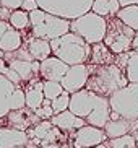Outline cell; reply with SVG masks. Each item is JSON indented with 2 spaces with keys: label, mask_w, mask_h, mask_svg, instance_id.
<instances>
[{
  "label": "cell",
  "mask_w": 138,
  "mask_h": 148,
  "mask_svg": "<svg viewBox=\"0 0 138 148\" xmlns=\"http://www.w3.org/2000/svg\"><path fill=\"white\" fill-rule=\"evenodd\" d=\"M128 83L130 82L127 78V75L117 64L89 65V78L86 83V90H89V91L111 98L115 91L127 86Z\"/></svg>",
  "instance_id": "1"
},
{
  "label": "cell",
  "mask_w": 138,
  "mask_h": 148,
  "mask_svg": "<svg viewBox=\"0 0 138 148\" xmlns=\"http://www.w3.org/2000/svg\"><path fill=\"white\" fill-rule=\"evenodd\" d=\"M52 56L59 57L68 65L86 64L91 57V44H88L81 36L70 31L67 34L51 41Z\"/></svg>",
  "instance_id": "2"
},
{
  "label": "cell",
  "mask_w": 138,
  "mask_h": 148,
  "mask_svg": "<svg viewBox=\"0 0 138 148\" xmlns=\"http://www.w3.org/2000/svg\"><path fill=\"white\" fill-rule=\"evenodd\" d=\"M29 18H31V34L36 36V38L54 41L57 38L70 33V20L47 13L41 8L29 12Z\"/></svg>",
  "instance_id": "3"
},
{
  "label": "cell",
  "mask_w": 138,
  "mask_h": 148,
  "mask_svg": "<svg viewBox=\"0 0 138 148\" xmlns=\"http://www.w3.org/2000/svg\"><path fill=\"white\" fill-rule=\"evenodd\" d=\"M70 31L81 36L88 44L102 42L107 33V20L94 12H88L81 16L70 20Z\"/></svg>",
  "instance_id": "4"
},
{
  "label": "cell",
  "mask_w": 138,
  "mask_h": 148,
  "mask_svg": "<svg viewBox=\"0 0 138 148\" xmlns=\"http://www.w3.org/2000/svg\"><path fill=\"white\" fill-rule=\"evenodd\" d=\"M137 36V31L133 28L127 26L120 18L111 16L107 20V33L104 38V44L107 46L114 54H124L132 49V41Z\"/></svg>",
  "instance_id": "5"
},
{
  "label": "cell",
  "mask_w": 138,
  "mask_h": 148,
  "mask_svg": "<svg viewBox=\"0 0 138 148\" xmlns=\"http://www.w3.org/2000/svg\"><path fill=\"white\" fill-rule=\"evenodd\" d=\"M94 0H38L39 8L65 20H75L91 12Z\"/></svg>",
  "instance_id": "6"
},
{
  "label": "cell",
  "mask_w": 138,
  "mask_h": 148,
  "mask_svg": "<svg viewBox=\"0 0 138 148\" xmlns=\"http://www.w3.org/2000/svg\"><path fill=\"white\" fill-rule=\"evenodd\" d=\"M111 109L120 117L128 121H138V83H128L120 88L111 98Z\"/></svg>",
  "instance_id": "7"
},
{
  "label": "cell",
  "mask_w": 138,
  "mask_h": 148,
  "mask_svg": "<svg viewBox=\"0 0 138 148\" xmlns=\"http://www.w3.org/2000/svg\"><path fill=\"white\" fill-rule=\"evenodd\" d=\"M106 99H107L106 96H101L94 91H89L86 88H83V90H80V91L72 95L68 109L73 114H77V116H80V117H83V119H86L88 116Z\"/></svg>",
  "instance_id": "8"
},
{
  "label": "cell",
  "mask_w": 138,
  "mask_h": 148,
  "mask_svg": "<svg viewBox=\"0 0 138 148\" xmlns=\"http://www.w3.org/2000/svg\"><path fill=\"white\" fill-rule=\"evenodd\" d=\"M107 134L104 129H99V127L94 125H83L81 129L75 130L73 134V140H72V145L75 148H94L98 145L107 142Z\"/></svg>",
  "instance_id": "9"
},
{
  "label": "cell",
  "mask_w": 138,
  "mask_h": 148,
  "mask_svg": "<svg viewBox=\"0 0 138 148\" xmlns=\"http://www.w3.org/2000/svg\"><path fill=\"white\" fill-rule=\"evenodd\" d=\"M88 78H89V65L86 64H78V65H70L68 72L62 78V86L65 91L70 95L80 91L83 88H86Z\"/></svg>",
  "instance_id": "10"
},
{
  "label": "cell",
  "mask_w": 138,
  "mask_h": 148,
  "mask_svg": "<svg viewBox=\"0 0 138 148\" xmlns=\"http://www.w3.org/2000/svg\"><path fill=\"white\" fill-rule=\"evenodd\" d=\"M7 122H8V127H13V129H18V130H25L28 132L31 127H34L36 124L42 121L38 114L29 109L28 106L21 109H16V111H10L8 116H7Z\"/></svg>",
  "instance_id": "11"
},
{
  "label": "cell",
  "mask_w": 138,
  "mask_h": 148,
  "mask_svg": "<svg viewBox=\"0 0 138 148\" xmlns=\"http://www.w3.org/2000/svg\"><path fill=\"white\" fill-rule=\"evenodd\" d=\"M70 65L65 64L62 59L55 56L47 57L46 60L41 62V78L42 80H52V82H62V78L65 77V73L68 72Z\"/></svg>",
  "instance_id": "12"
},
{
  "label": "cell",
  "mask_w": 138,
  "mask_h": 148,
  "mask_svg": "<svg viewBox=\"0 0 138 148\" xmlns=\"http://www.w3.org/2000/svg\"><path fill=\"white\" fill-rule=\"evenodd\" d=\"M51 122L64 132H75V130L81 129L83 125L88 124L86 119H83V117H80V116H77V114H73L70 109H67L64 112L54 114V117L51 119Z\"/></svg>",
  "instance_id": "13"
},
{
  "label": "cell",
  "mask_w": 138,
  "mask_h": 148,
  "mask_svg": "<svg viewBox=\"0 0 138 148\" xmlns=\"http://www.w3.org/2000/svg\"><path fill=\"white\" fill-rule=\"evenodd\" d=\"M29 137L25 130H18L13 127H0V148H16L26 147Z\"/></svg>",
  "instance_id": "14"
},
{
  "label": "cell",
  "mask_w": 138,
  "mask_h": 148,
  "mask_svg": "<svg viewBox=\"0 0 138 148\" xmlns=\"http://www.w3.org/2000/svg\"><path fill=\"white\" fill-rule=\"evenodd\" d=\"M138 129V121H128V119H111V121L106 124L104 130L107 134V138H117V137H122V135L127 134H133Z\"/></svg>",
  "instance_id": "15"
},
{
  "label": "cell",
  "mask_w": 138,
  "mask_h": 148,
  "mask_svg": "<svg viewBox=\"0 0 138 148\" xmlns=\"http://www.w3.org/2000/svg\"><path fill=\"white\" fill-rule=\"evenodd\" d=\"M25 93H26V106L28 108L33 109V111L41 108L44 99H46V96H44V80L41 82L38 77L29 80V85L25 90Z\"/></svg>",
  "instance_id": "16"
},
{
  "label": "cell",
  "mask_w": 138,
  "mask_h": 148,
  "mask_svg": "<svg viewBox=\"0 0 138 148\" xmlns=\"http://www.w3.org/2000/svg\"><path fill=\"white\" fill-rule=\"evenodd\" d=\"M25 46L28 47V51L31 52V56L34 57V60L42 62L46 60L47 57L52 56V47H51V41L42 39V38H36V36L31 34L28 39H26Z\"/></svg>",
  "instance_id": "17"
},
{
  "label": "cell",
  "mask_w": 138,
  "mask_h": 148,
  "mask_svg": "<svg viewBox=\"0 0 138 148\" xmlns=\"http://www.w3.org/2000/svg\"><path fill=\"white\" fill-rule=\"evenodd\" d=\"M15 90H16V85L10 82L5 75L0 73V119H5L12 111L10 109V99H12V95Z\"/></svg>",
  "instance_id": "18"
},
{
  "label": "cell",
  "mask_w": 138,
  "mask_h": 148,
  "mask_svg": "<svg viewBox=\"0 0 138 148\" xmlns=\"http://www.w3.org/2000/svg\"><path fill=\"white\" fill-rule=\"evenodd\" d=\"M115 54L102 42L93 44L91 46V57H89V65H109L115 62Z\"/></svg>",
  "instance_id": "19"
},
{
  "label": "cell",
  "mask_w": 138,
  "mask_h": 148,
  "mask_svg": "<svg viewBox=\"0 0 138 148\" xmlns=\"http://www.w3.org/2000/svg\"><path fill=\"white\" fill-rule=\"evenodd\" d=\"M111 101H109V98L106 101H102L98 108L93 111V112L89 114L86 117V122L89 124V125H94V127H99V129H104L106 127V124H107L109 121H111Z\"/></svg>",
  "instance_id": "20"
},
{
  "label": "cell",
  "mask_w": 138,
  "mask_h": 148,
  "mask_svg": "<svg viewBox=\"0 0 138 148\" xmlns=\"http://www.w3.org/2000/svg\"><path fill=\"white\" fill-rule=\"evenodd\" d=\"M23 46V36L21 33L15 28H10L3 34L2 41H0V49H3L5 52H13Z\"/></svg>",
  "instance_id": "21"
},
{
  "label": "cell",
  "mask_w": 138,
  "mask_h": 148,
  "mask_svg": "<svg viewBox=\"0 0 138 148\" xmlns=\"http://www.w3.org/2000/svg\"><path fill=\"white\" fill-rule=\"evenodd\" d=\"M120 3H119V0H94L93 2V8L91 12H94V13L101 15V16H115L119 13V10H120Z\"/></svg>",
  "instance_id": "22"
},
{
  "label": "cell",
  "mask_w": 138,
  "mask_h": 148,
  "mask_svg": "<svg viewBox=\"0 0 138 148\" xmlns=\"http://www.w3.org/2000/svg\"><path fill=\"white\" fill-rule=\"evenodd\" d=\"M33 62L34 60H20V59H16V60H8L7 64H8L15 72H18V75L21 77L23 82H29V80H33L34 77H38L36 72H34Z\"/></svg>",
  "instance_id": "23"
},
{
  "label": "cell",
  "mask_w": 138,
  "mask_h": 148,
  "mask_svg": "<svg viewBox=\"0 0 138 148\" xmlns=\"http://www.w3.org/2000/svg\"><path fill=\"white\" fill-rule=\"evenodd\" d=\"M117 16L125 23L127 26L133 28L135 31H138V5H130V7H122L119 10Z\"/></svg>",
  "instance_id": "24"
},
{
  "label": "cell",
  "mask_w": 138,
  "mask_h": 148,
  "mask_svg": "<svg viewBox=\"0 0 138 148\" xmlns=\"http://www.w3.org/2000/svg\"><path fill=\"white\" fill-rule=\"evenodd\" d=\"M10 25L12 28L15 29H25V28L31 26V18H29V12H26L23 8H18V10H13L12 15H10Z\"/></svg>",
  "instance_id": "25"
},
{
  "label": "cell",
  "mask_w": 138,
  "mask_h": 148,
  "mask_svg": "<svg viewBox=\"0 0 138 148\" xmlns=\"http://www.w3.org/2000/svg\"><path fill=\"white\" fill-rule=\"evenodd\" d=\"M106 143L111 148H138L137 138H135L133 134L122 135V137H117V138H109Z\"/></svg>",
  "instance_id": "26"
},
{
  "label": "cell",
  "mask_w": 138,
  "mask_h": 148,
  "mask_svg": "<svg viewBox=\"0 0 138 148\" xmlns=\"http://www.w3.org/2000/svg\"><path fill=\"white\" fill-rule=\"evenodd\" d=\"M125 75L130 83H138V51H130L128 62L125 67Z\"/></svg>",
  "instance_id": "27"
},
{
  "label": "cell",
  "mask_w": 138,
  "mask_h": 148,
  "mask_svg": "<svg viewBox=\"0 0 138 148\" xmlns=\"http://www.w3.org/2000/svg\"><path fill=\"white\" fill-rule=\"evenodd\" d=\"M64 86L60 82H52V80H44V96L47 99H55L64 93Z\"/></svg>",
  "instance_id": "28"
},
{
  "label": "cell",
  "mask_w": 138,
  "mask_h": 148,
  "mask_svg": "<svg viewBox=\"0 0 138 148\" xmlns=\"http://www.w3.org/2000/svg\"><path fill=\"white\" fill-rule=\"evenodd\" d=\"M21 108H26V93L25 90H21V86H16V90L12 95V99H10V109L16 111Z\"/></svg>",
  "instance_id": "29"
},
{
  "label": "cell",
  "mask_w": 138,
  "mask_h": 148,
  "mask_svg": "<svg viewBox=\"0 0 138 148\" xmlns=\"http://www.w3.org/2000/svg\"><path fill=\"white\" fill-rule=\"evenodd\" d=\"M70 98H72V95L68 91H64L59 98L52 99V109H54V112L59 114V112L67 111L70 108Z\"/></svg>",
  "instance_id": "30"
},
{
  "label": "cell",
  "mask_w": 138,
  "mask_h": 148,
  "mask_svg": "<svg viewBox=\"0 0 138 148\" xmlns=\"http://www.w3.org/2000/svg\"><path fill=\"white\" fill-rule=\"evenodd\" d=\"M36 114H38L41 119H47V121H51L52 117H54V109H52V104H42L41 108H38L34 111Z\"/></svg>",
  "instance_id": "31"
},
{
  "label": "cell",
  "mask_w": 138,
  "mask_h": 148,
  "mask_svg": "<svg viewBox=\"0 0 138 148\" xmlns=\"http://www.w3.org/2000/svg\"><path fill=\"white\" fill-rule=\"evenodd\" d=\"M23 2H25V0H0V5L13 12V10L21 8V7H23Z\"/></svg>",
  "instance_id": "32"
},
{
  "label": "cell",
  "mask_w": 138,
  "mask_h": 148,
  "mask_svg": "<svg viewBox=\"0 0 138 148\" xmlns=\"http://www.w3.org/2000/svg\"><path fill=\"white\" fill-rule=\"evenodd\" d=\"M5 77H7V78H8L10 82H13V83H15L16 86H20V83L23 82V80H21V77L18 75V72H15V70H13L10 65H8V70H7V73H5Z\"/></svg>",
  "instance_id": "33"
},
{
  "label": "cell",
  "mask_w": 138,
  "mask_h": 148,
  "mask_svg": "<svg viewBox=\"0 0 138 148\" xmlns=\"http://www.w3.org/2000/svg\"><path fill=\"white\" fill-rule=\"evenodd\" d=\"M21 8L26 10V12H33V10H38L39 8V3H38V0H25Z\"/></svg>",
  "instance_id": "34"
},
{
  "label": "cell",
  "mask_w": 138,
  "mask_h": 148,
  "mask_svg": "<svg viewBox=\"0 0 138 148\" xmlns=\"http://www.w3.org/2000/svg\"><path fill=\"white\" fill-rule=\"evenodd\" d=\"M12 28V25H10V21H5V20H0V41H2V38H3V34L7 33V31Z\"/></svg>",
  "instance_id": "35"
},
{
  "label": "cell",
  "mask_w": 138,
  "mask_h": 148,
  "mask_svg": "<svg viewBox=\"0 0 138 148\" xmlns=\"http://www.w3.org/2000/svg\"><path fill=\"white\" fill-rule=\"evenodd\" d=\"M7 70H8V64H7V60H5V59H0V73L5 75L7 73Z\"/></svg>",
  "instance_id": "36"
},
{
  "label": "cell",
  "mask_w": 138,
  "mask_h": 148,
  "mask_svg": "<svg viewBox=\"0 0 138 148\" xmlns=\"http://www.w3.org/2000/svg\"><path fill=\"white\" fill-rule=\"evenodd\" d=\"M120 7H130V5H138V0H119Z\"/></svg>",
  "instance_id": "37"
},
{
  "label": "cell",
  "mask_w": 138,
  "mask_h": 148,
  "mask_svg": "<svg viewBox=\"0 0 138 148\" xmlns=\"http://www.w3.org/2000/svg\"><path fill=\"white\" fill-rule=\"evenodd\" d=\"M39 148H67V143L65 145H60V143H49V145H42Z\"/></svg>",
  "instance_id": "38"
},
{
  "label": "cell",
  "mask_w": 138,
  "mask_h": 148,
  "mask_svg": "<svg viewBox=\"0 0 138 148\" xmlns=\"http://www.w3.org/2000/svg\"><path fill=\"white\" fill-rule=\"evenodd\" d=\"M132 51H138V33L133 38V41H132Z\"/></svg>",
  "instance_id": "39"
},
{
  "label": "cell",
  "mask_w": 138,
  "mask_h": 148,
  "mask_svg": "<svg viewBox=\"0 0 138 148\" xmlns=\"http://www.w3.org/2000/svg\"><path fill=\"white\" fill-rule=\"evenodd\" d=\"M94 148H111L109 147L107 143H106V142H104V143H101V145H98V147H94Z\"/></svg>",
  "instance_id": "40"
},
{
  "label": "cell",
  "mask_w": 138,
  "mask_h": 148,
  "mask_svg": "<svg viewBox=\"0 0 138 148\" xmlns=\"http://www.w3.org/2000/svg\"><path fill=\"white\" fill-rule=\"evenodd\" d=\"M3 57H5V51L3 49H0V59H3Z\"/></svg>",
  "instance_id": "41"
},
{
  "label": "cell",
  "mask_w": 138,
  "mask_h": 148,
  "mask_svg": "<svg viewBox=\"0 0 138 148\" xmlns=\"http://www.w3.org/2000/svg\"><path fill=\"white\" fill-rule=\"evenodd\" d=\"M133 135H135V138H137V143H138V129L133 132Z\"/></svg>",
  "instance_id": "42"
},
{
  "label": "cell",
  "mask_w": 138,
  "mask_h": 148,
  "mask_svg": "<svg viewBox=\"0 0 138 148\" xmlns=\"http://www.w3.org/2000/svg\"><path fill=\"white\" fill-rule=\"evenodd\" d=\"M16 148H26V147H16Z\"/></svg>",
  "instance_id": "43"
}]
</instances>
